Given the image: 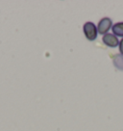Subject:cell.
Masks as SVG:
<instances>
[{
	"mask_svg": "<svg viewBox=\"0 0 123 131\" xmlns=\"http://www.w3.org/2000/svg\"><path fill=\"white\" fill-rule=\"evenodd\" d=\"M83 32L85 34V37L87 38L88 41H93L97 39V35H98L97 26L91 21H87L86 23L83 25Z\"/></svg>",
	"mask_w": 123,
	"mask_h": 131,
	"instance_id": "cell-1",
	"label": "cell"
},
{
	"mask_svg": "<svg viewBox=\"0 0 123 131\" xmlns=\"http://www.w3.org/2000/svg\"><path fill=\"white\" fill-rule=\"evenodd\" d=\"M113 27V20L110 17H103L99 20L97 24V31L100 35H106L109 33L110 29Z\"/></svg>",
	"mask_w": 123,
	"mask_h": 131,
	"instance_id": "cell-2",
	"label": "cell"
},
{
	"mask_svg": "<svg viewBox=\"0 0 123 131\" xmlns=\"http://www.w3.org/2000/svg\"><path fill=\"white\" fill-rule=\"evenodd\" d=\"M102 41L105 43V45L111 48H115L119 45L118 38L115 37L113 33H108L106 35H104L102 37Z\"/></svg>",
	"mask_w": 123,
	"mask_h": 131,
	"instance_id": "cell-3",
	"label": "cell"
},
{
	"mask_svg": "<svg viewBox=\"0 0 123 131\" xmlns=\"http://www.w3.org/2000/svg\"><path fill=\"white\" fill-rule=\"evenodd\" d=\"M112 31H113V34L115 37L123 38V21L116 22L115 24H113Z\"/></svg>",
	"mask_w": 123,
	"mask_h": 131,
	"instance_id": "cell-4",
	"label": "cell"
},
{
	"mask_svg": "<svg viewBox=\"0 0 123 131\" xmlns=\"http://www.w3.org/2000/svg\"><path fill=\"white\" fill-rule=\"evenodd\" d=\"M113 63L117 70L123 71V56L121 54H115L113 57Z\"/></svg>",
	"mask_w": 123,
	"mask_h": 131,
	"instance_id": "cell-5",
	"label": "cell"
},
{
	"mask_svg": "<svg viewBox=\"0 0 123 131\" xmlns=\"http://www.w3.org/2000/svg\"><path fill=\"white\" fill-rule=\"evenodd\" d=\"M118 48H119V54H121L123 56V38L119 41Z\"/></svg>",
	"mask_w": 123,
	"mask_h": 131,
	"instance_id": "cell-6",
	"label": "cell"
}]
</instances>
